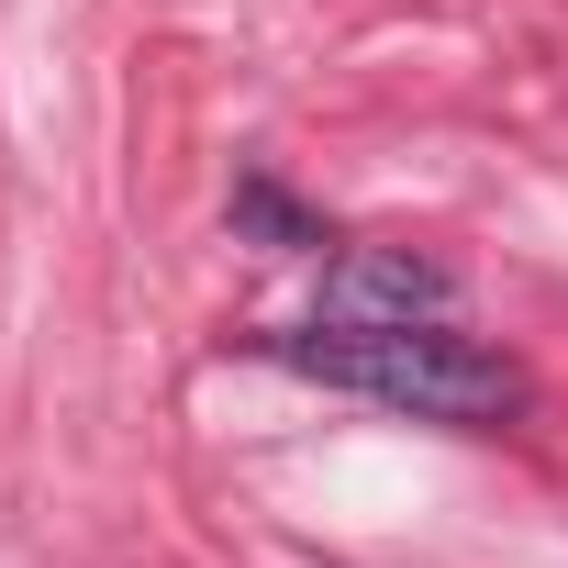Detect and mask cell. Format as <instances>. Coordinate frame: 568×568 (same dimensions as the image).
<instances>
[{
  "instance_id": "obj_2",
  "label": "cell",
  "mask_w": 568,
  "mask_h": 568,
  "mask_svg": "<svg viewBox=\"0 0 568 568\" xmlns=\"http://www.w3.org/2000/svg\"><path fill=\"white\" fill-rule=\"evenodd\" d=\"M424 313H457V278L413 245H368L324 278V324H424Z\"/></svg>"
},
{
  "instance_id": "obj_1",
  "label": "cell",
  "mask_w": 568,
  "mask_h": 568,
  "mask_svg": "<svg viewBox=\"0 0 568 568\" xmlns=\"http://www.w3.org/2000/svg\"><path fill=\"white\" fill-rule=\"evenodd\" d=\"M278 368H302V379H324V390H357V402H390V413H413V424H457V435H501L535 390H524V368L501 357V346H479V335H457L446 313H424V324H278V335H256Z\"/></svg>"
},
{
  "instance_id": "obj_3",
  "label": "cell",
  "mask_w": 568,
  "mask_h": 568,
  "mask_svg": "<svg viewBox=\"0 0 568 568\" xmlns=\"http://www.w3.org/2000/svg\"><path fill=\"white\" fill-rule=\"evenodd\" d=\"M234 234H267L278 256H313V245H324V223H313L291 190H267V179H245V190H234Z\"/></svg>"
}]
</instances>
